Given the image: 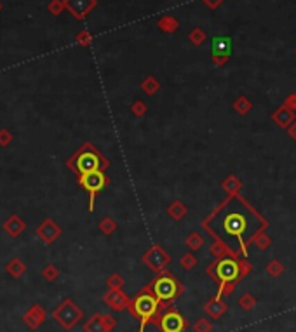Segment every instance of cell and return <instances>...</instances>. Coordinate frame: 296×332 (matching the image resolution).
<instances>
[{
	"mask_svg": "<svg viewBox=\"0 0 296 332\" xmlns=\"http://www.w3.org/2000/svg\"><path fill=\"white\" fill-rule=\"evenodd\" d=\"M68 169L73 170L77 177L82 174H89L94 170H105L108 167V160L94 148L91 143H86L80 150H77L66 162Z\"/></svg>",
	"mask_w": 296,
	"mask_h": 332,
	"instance_id": "6da1fadb",
	"label": "cell"
},
{
	"mask_svg": "<svg viewBox=\"0 0 296 332\" xmlns=\"http://www.w3.org/2000/svg\"><path fill=\"white\" fill-rule=\"evenodd\" d=\"M159 308H161V301L150 292L148 287H145V289L129 303L127 310L139 320V332H145L146 325L152 324V320L157 317Z\"/></svg>",
	"mask_w": 296,
	"mask_h": 332,
	"instance_id": "7a4b0ae2",
	"label": "cell"
},
{
	"mask_svg": "<svg viewBox=\"0 0 296 332\" xmlns=\"http://www.w3.org/2000/svg\"><path fill=\"white\" fill-rule=\"evenodd\" d=\"M146 287H148L150 292L161 301V306L166 308V310H169L168 304L171 303V301H175L176 297L185 290V287H183L171 273H161L150 285H146Z\"/></svg>",
	"mask_w": 296,
	"mask_h": 332,
	"instance_id": "3957f363",
	"label": "cell"
},
{
	"mask_svg": "<svg viewBox=\"0 0 296 332\" xmlns=\"http://www.w3.org/2000/svg\"><path fill=\"white\" fill-rule=\"evenodd\" d=\"M247 228H249V218H247L242 211H230L221 218V230H223V235L236 238V240L239 242V249L242 254H246L244 235H246Z\"/></svg>",
	"mask_w": 296,
	"mask_h": 332,
	"instance_id": "277c9868",
	"label": "cell"
},
{
	"mask_svg": "<svg viewBox=\"0 0 296 332\" xmlns=\"http://www.w3.org/2000/svg\"><path fill=\"white\" fill-rule=\"evenodd\" d=\"M207 275L220 282V290L227 285H232L240 280V268L239 263L232 258H221L214 263L213 268H207Z\"/></svg>",
	"mask_w": 296,
	"mask_h": 332,
	"instance_id": "5b68a950",
	"label": "cell"
},
{
	"mask_svg": "<svg viewBox=\"0 0 296 332\" xmlns=\"http://www.w3.org/2000/svg\"><path fill=\"white\" fill-rule=\"evenodd\" d=\"M84 313L79 306L71 299L61 301L56 306V310L53 311V318L64 329V331H71L80 320H82Z\"/></svg>",
	"mask_w": 296,
	"mask_h": 332,
	"instance_id": "8992f818",
	"label": "cell"
},
{
	"mask_svg": "<svg viewBox=\"0 0 296 332\" xmlns=\"http://www.w3.org/2000/svg\"><path fill=\"white\" fill-rule=\"evenodd\" d=\"M79 184L89 193V211L93 212L94 211V198H96V195L108 184V177L105 176L103 170H94V172L79 176Z\"/></svg>",
	"mask_w": 296,
	"mask_h": 332,
	"instance_id": "52a82bcc",
	"label": "cell"
},
{
	"mask_svg": "<svg viewBox=\"0 0 296 332\" xmlns=\"http://www.w3.org/2000/svg\"><path fill=\"white\" fill-rule=\"evenodd\" d=\"M159 327L162 332H183L188 327V322L175 310V308H169L166 310V313H162L159 317Z\"/></svg>",
	"mask_w": 296,
	"mask_h": 332,
	"instance_id": "ba28073f",
	"label": "cell"
},
{
	"mask_svg": "<svg viewBox=\"0 0 296 332\" xmlns=\"http://www.w3.org/2000/svg\"><path fill=\"white\" fill-rule=\"evenodd\" d=\"M169 261H171V258L161 245H154L150 251L143 256V263L155 273H161L169 265Z\"/></svg>",
	"mask_w": 296,
	"mask_h": 332,
	"instance_id": "9c48e42d",
	"label": "cell"
},
{
	"mask_svg": "<svg viewBox=\"0 0 296 332\" xmlns=\"http://www.w3.org/2000/svg\"><path fill=\"white\" fill-rule=\"evenodd\" d=\"M230 51H232V40L229 37H214L211 42V53L216 64H223L229 61Z\"/></svg>",
	"mask_w": 296,
	"mask_h": 332,
	"instance_id": "30bf717a",
	"label": "cell"
},
{
	"mask_svg": "<svg viewBox=\"0 0 296 332\" xmlns=\"http://www.w3.org/2000/svg\"><path fill=\"white\" fill-rule=\"evenodd\" d=\"M37 237L40 238V240L44 242V244L51 245L54 244V242L58 240V238L61 237V228L58 226V223L54 221V219L47 218L44 219L42 223L39 224V228H37Z\"/></svg>",
	"mask_w": 296,
	"mask_h": 332,
	"instance_id": "8fae6325",
	"label": "cell"
},
{
	"mask_svg": "<svg viewBox=\"0 0 296 332\" xmlns=\"http://www.w3.org/2000/svg\"><path fill=\"white\" fill-rule=\"evenodd\" d=\"M64 7L73 14L75 19H84L96 5V0H63Z\"/></svg>",
	"mask_w": 296,
	"mask_h": 332,
	"instance_id": "7c38bea8",
	"label": "cell"
},
{
	"mask_svg": "<svg viewBox=\"0 0 296 332\" xmlns=\"http://www.w3.org/2000/svg\"><path fill=\"white\" fill-rule=\"evenodd\" d=\"M46 318H47V313H46V310H44L42 304H32L30 310L23 315V322H25L26 327L32 329V331L39 329L40 325L46 322Z\"/></svg>",
	"mask_w": 296,
	"mask_h": 332,
	"instance_id": "4fadbf2b",
	"label": "cell"
},
{
	"mask_svg": "<svg viewBox=\"0 0 296 332\" xmlns=\"http://www.w3.org/2000/svg\"><path fill=\"white\" fill-rule=\"evenodd\" d=\"M103 301L107 303V306H110L114 311H124L129 308V303L131 301L127 299L124 292L120 289H110L107 294L103 296Z\"/></svg>",
	"mask_w": 296,
	"mask_h": 332,
	"instance_id": "5bb4252c",
	"label": "cell"
},
{
	"mask_svg": "<svg viewBox=\"0 0 296 332\" xmlns=\"http://www.w3.org/2000/svg\"><path fill=\"white\" fill-rule=\"evenodd\" d=\"M2 228H4V231L9 235V237L18 238L19 235H21L23 231L26 230V223L23 221L21 218H19L18 214H12V216H9V218L5 219L4 224H2Z\"/></svg>",
	"mask_w": 296,
	"mask_h": 332,
	"instance_id": "9a60e30c",
	"label": "cell"
},
{
	"mask_svg": "<svg viewBox=\"0 0 296 332\" xmlns=\"http://www.w3.org/2000/svg\"><path fill=\"white\" fill-rule=\"evenodd\" d=\"M272 118H274L275 124L281 125V127H289V125L295 122V110L289 108L288 105H284V106H281V108L275 110Z\"/></svg>",
	"mask_w": 296,
	"mask_h": 332,
	"instance_id": "2e32d148",
	"label": "cell"
},
{
	"mask_svg": "<svg viewBox=\"0 0 296 332\" xmlns=\"http://www.w3.org/2000/svg\"><path fill=\"white\" fill-rule=\"evenodd\" d=\"M204 311H206L207 315H209L213 320H218V318H221L223 315L227 313V304L225 303H221L220 299H211L206 303V306H204Z\"/></svg>",
	"mask_w": 296,
	"mask_h": 332,
	"instance_id": "e0dca14e",
	"label": "cell"
},
{
	"mask_svg": "<svg viewBox=\"0 0 296 332\" xmlns=\"http://www.w3.org/2000/svg\"><path fill=\"white\" fill-rule=\"evenodd\" d=\"M84 331L86 332H110L105 324V318L101 313H94L89 320L84 324Z\"/></svg>",
	"mask_w": 296,
	"mask_h": 332,
	"instance_id": "ac0fdd59",
	"label": "cell"
},
{
	"mask_svg": "<svg viewBox=\"0 0 296 332\" xmlns=\"http://www.w3.org/2000/svg\"><path fill=\"white\" fill-rule=\"evenodd\" d=\"M5 272H7L9 275L12 277V278H19V277H23V275H25V272H26L25 261H23V259H19V258H12L11 261L5 265Z\"/></svg>",
	"mask_w": 296,
	"mask_h": 332,
	"instance_id": "d6986e66",
	"label": "cell"
},
{
	"mask_svg": "<svg viewBox=\"0 0 296 332\" xmlns=\"http://www.w3.org/2000/svg\"><path fill=\"white\" fill-rule=\"evenodd\" d=\"M159 28H161L162 32L173 33L176 28H178V21H176L173 16H166V18H162L161 21H159Z\"/></svg>",
	"mask_w": 296,
	"mask_h": 332,
	"instance_id": "ffe728a7",
	"label": "cell"
},
{
	"mask_svg": "<svg viewBox=\"0 0 296 332\" xmlns=\"http://www.w3.org/2000/svg\"><path fill=\"white\" fill-rule=\"evenodd\" d=\"M168 212H169V216H171V218L181 219L183 216L186 214V207L181 204V202H175V204H173L171 207L168 209Z\"/></svg>",
	"mask_w": 296,
	"mask_h": 332,
	"instance_id": "44dd1931",
	"label": "cell"
},
{
	"mask_svg": "<svg viewBox=\"0 0 296 332\" xmlns=\"http://www.w3.org/2000/svg\"><path fill=\"white\" fill-rule=\"evenodd\" d=\"M42 277L47 280V282H54V280L59 277V270H58L54 265H46L42 270Z\"/></svg>",
	"mask_w": 296,
	"mask_h": 332,
	"instance_id": "7402d4cb",
	"label": "cell"
},
{
	"mask_svg": "<svg viewBox=\"0 0 296 332\" xmlns=\"http://www.w3.org/2000/svg\"><path fill=\"white\" fill-rule=\"evenodd\" d=\"M234 108L237 110V113H240V115H246L247 111H249V110H251V103H249V99H247V98H244V96H242V98H239V99H237V101H236V105H234Z\"/></svg>",
	"mask_w": 296,
	"mask_h": 332,
	"instance_id": "603a6c76",
	"label": "cell"
},
{
	"mask_svg": "<svg viewBox=\"0 0 296 332\" xmlns=\"http://www.w3.org/2000/svg\"><path fill=\"white\" fill-rule=\"evenodd\" d=\"M115 228H117V224H115V221L112 218H105L100 223V230L105 235H112L115 231Z\"/></svg>",
	"mask_w": 296,
	"mask_h": 332,
	"instance_id": "cb8c5ba5",
	"label": "cell"
},
{
	"mask_svg": "<svg viewBox=\"0 0 296 332\" xmlns=\"http://www.w3.org/2000/svg\"><path fill=\"white\" fill-rule=\"evenodd\" d=\"M223 188H225L227 191H229L230 195H236L237 191L240 190V181L239 179H236L234 176H230L229 179L223 183Z\"/></svg>",
	"mask_w": 296,
	"mask_h": 332,
	"instance_id": "d4e9b609",
	"label": "cell"
},
{
	"mask_svg": "<svg viewBox=\"0 0 296 332\" xmlns=\"http://www.w3.org/2000/svg\"><path fill=\"white\" fill-rule=\"evenodd\" d=\"M186 244H188V247L192 249V251H197V249H200L204 245V238L200 237L199 233H192L186 238Z\"/></svg>",
	"mask_w": 296,
	"mask_h": 332,
	"instance_id": "484cf974",
	"label": "cell"
},
{
	"mask_svg": "<svg viewBox=\"0 0 296 332\" xmlns=\"http://www.w3.org/2000/svg\"><path fill=\"white\" fill-rule=\"evenodd\" d=\"M47 9H49V12L53 16H59L61 12H63L66 7H64V2H63V0H51V4L47 5Z\"/></svg>",
	"mask_w": 296,
	"mask_h": 332,
	"instance_id": "4316f807",
	"label": "cell"
},
{
	"mask_svg": "<svg viewBox=\"0 0 296 332\" xmlns=\"http://www.w3.org/2000/svg\"><path fill=\"white\" fill-rule=\"evenodd\" d=\"M239 304L242 306V310L249 311V310H253V308H254V304H256V299L253 297V294H244V296L239 299Z\"/></svg>",
	"mask_w": 296,
	"mask_h": 332,
	"instance_id": "83f0119b",
	"label": "cell"
},
{
	"mask_svg": "<svg viewBox=\"0 0 296 332\" xmlns=\"http://www.w3.org/2000/svg\"><path fill=\"white\" fill-rule=\"evenodd\" d=\"M193 331L195 332H211L213 331V324H211L207 318H199L197 324L193 325Z\"/></svg>",
	"mask_w": 296,
	"mask_h": 332,
	"instance_id": "f1b7e54d",
	"label": "cell"
},
{
	"mask_svg": "<svg viewBox=\"0 0 296 332\" xmlns=\"http://www.w3.org/2000/svg\"><path fill=\"white\" fill-rule=\"evenodd\" d=\"M12 143V132L5 127H0V146L5 148Z\"/></svg>",
	"mask_w": 296,
	"mask_h": 332,
	"instance_id": "f546056e",
	"label": "cell"
},
{
	"mask_svg": "<svg viewBox=\"0 0 296 332\" xmlns=\"http://www.w3.org/2000/svg\"><path fill=\"white\" fill-rule=\"evenodd\" d=\"M107 283L110 289H122V285H124V278H122L118 273H114V275L108 277Z\"/></svg>",
	"mask_w": 296,
	"mask_h": 332,
	"instance_id": "4dcf8cb0",
	"label": "cell"
},
{
	"mask_svg": "<svg viewBox=\"0 0 296 332\" xmlns=\"http://www.w3.org/2000/svg\"><path fill=\"white\" fill-rule=\"evenodd\" d=\"M141 87H143V91H146V92H148V94H154L155 91H159V82L155 80V78L148 77V78H146V80L141 84Z\"/></svg>",
	"mask_w": 296,
	"mask_h": 332,
	"instance_id": "1f68e13d",
	"label": "cell"
},
{
	"mask_svg": "<svg viewBox=\"0 0 296 332\" xmlns=\"http://www.w3.org/2000/svg\"><path fill=\"white\" fill-rule=\"evenodd\" d=\"M75 40H77V44H80V46H89V44L93 42V35H91L87 30H82V32L75 37Z\"/></svg>",
	"mask_w": 296,
	"mask_h": 332,
	"instance_id": "d6a6232c",
	"label": "cell"
},
{
	"mask_svg": "<svg viewBox=\"0 0 296 332\" xmlns=\"http://www.w3.org/2000/svg\"><path fill=\"white\" fill-rule=\"evenodd\" d=\"M282 272H284V268H282V265L279 261H272L270 265L267 266V273H270L272 277H279Z\"/></svg>",
	"mask_w": 296,
	"mask_h": 332,
	"instance_id": "836d02e7",
	"label": "cell"
},
{
	"mask_svg": "<svg viewBox=\"0 0 296 332\" xmlns=\"http://www.w3.org/2000/svg\"><path fill=\"white\" fill-rule=\"evenodd\" d=\"M190 40H192V44H195V46H200V44L206 40V35H204L202 30H193L192 33H190Z\"/></svg>",
	"mask_w": 296,
	"mask_h": 332,
	"instance_id": "e575fe53",
	"label": "cell"
},
{
	"mask_svg": "<svg viewBox=\"0 0 296 332\" xmlns=\"http://www.w3.org/2000/svg\"><path fill=\"white\" fill-rule=\"evenodd\" d=\"M197 265V259L193 258L192 254H185L181 258V266H183V270H192L193 266Z\"/></svg>",
	"mask_w": 296,
	"mask_h": 332,
	"instance_id": "d590c367",
	"label": "cell"
},
{
	"mask_svg": "<svg viewBox=\"0 0 296 332\" xmlns=\"http://www.w3.org/2000/svg\"><path fill=\"white\" fill-rule=\"evenodd\" d=\"M145 110H146V106L143 105L141 101H138L134 106H132V111H134V115H138V117H141V115H145Z\"/></svg>",
	"mask_w": 296,
	"mask_h": 332,
	"instance_id": "8d00e7d4",
	"label": "cell"
},
{
	"mask_svg": "<svg viewBox=\"0 0 296 332\" xmlns=\"http://www.w3.org/2000/svg\"><path fill=\"white\" fill-rule=\"evenodd\" d=\"M239 268H240V278L246 277L247 273L251 272V265L249 263H246V261H239Z\"/></svg>",
	"mask_w": 296,
	"mask_h": 332,
	"instance_id": "74e56055",
	"label": "cell"
},
{
	"mask_svg": "<svg viewBox=\"0 0 296 332\" xmlns=\"http://www.w3.org/2000/svg\"><path fill=\"white\" fill-rule=\"evenodd\" d=\"M103 318H105V324H107V327H108V331H112V329L117 325V320H115L112 315H103Z\"/></svg>",
	"mask_w": 296,
	"mask_h": 332,
	"instance_id": "f35d334b",
	"label": "cell"
},
{
	"mask_svg": "<svg viewBox=\"0 0 296 332\" xmlns=\"http://www.w3.org/2000/svg\"><path fill=\"white\" fill-rule=\"evenodd\" d=\"M254 242H256V244L260 245L261 249H265V247H268V245H270V238H267V237H256V238H254Z\"/></svg>",
	"mask_w": 296,
	"mask_h": 332,
	"instance_id": "ab89813d",
	"label": "cell"
},
{
	"mask_svg": "<svg viewBox=\"0 0 296 332\" xmlns=\"http://www.w3.org/2000/svg\"><path fill=\"white\" fill-rule=\"evenodd\" d=\"M286 105H288L289 108H293V110H295V111H296V92H295V94H293V96H289V99H288V101H286Z\"/></svg>",
	"mask_w": 296,
	"mask_h": 332,
	"instance_id": "60d3db41",
	"label": "cell"
},
{
	"mask_svg": "<svg viewBox=\"0 0 296 332\" xmlns=\"http://www.w3.org/2000/svg\"><path fill=\"white\" fill-rule=\"evenodd\" d=\"M204 4L209 5L211 9H214V7H218V5L221 4V0H204Z\"/></svg>",
	"mask_w": 296,
	"mask_h": 332,
	"instance_id": "b9f144b4",
	"label": "cell"
},
{
	"mask_svg": "<svg viewBox=\"0 0 296 332\" xmlns=\"http://www.w3.org/2000/svg\"><path fill=\"white\" fill-rule=\"evenodd\" d=\"M289 136H291L293 139H296V124H291L289 125Z\"/></svg>",
	"mask_w": 296,
	"mask_h": 332,
	"instance_id": "7bdbcfd3",
	"label": "cell"
},
{
	"mask_svg": "<svg viewBox=\"0 0 296 332\" xmlns=\"http://www.w3.org/2000/svg\"><path fill=\"white\" fill-rule=\"evenodd\" d=\"M0 11H2V2H0Z\"/></svg>",
	"mask_w": 296,
	"mask_h": 332,
	"instance_id": "ee69618b",
	"label": "cell"
}]
</instances>
